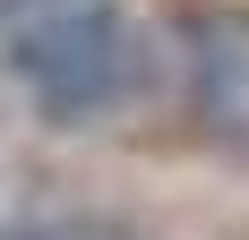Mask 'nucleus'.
Instances as JSON below:
<instances>
[{"label":"nucleus","instance_id":"obj_1","mask_svg":"<svg viewBox=\"0 0 249 240\" xmlns=\"http://www.w3.org/2000/svg\"><path fill=\"white\" fill-rule=\"evenodd\" d=\"M9 77L26 86V103L52 129H86V120L121 112L146 77V34L129 26V9L112 0H52L35 17L9 26Z\"/></svg>","mask_w":249,"mask_h":240},{"label":"nucleus","instance_id":"obj_2","mask_svg":"<svg viewBox=\"0 0 249 240\" xmlns=\"http://www.w3.org/2000/svg\"><path fill=\"white\" fill-rule=\"evenodd\" d=\"M180 43H189V112L206 146L249 163V9H198Z\"/></svg>","mask_w":249,"mask_h":240},{"label":"nucleus","instance_id":"obj_3","mask_svg":"<svg viewBox=\"0 0 249 240\" xmlns=\"http://www.w3.org/2000/svg\"><path fill=\"white\" fill-rule=\"evenodd\" d=\"M0 240H129V223L69 206V215H9V223H0Z\"/></svg>","mask_w":249,"mask_h":240}]
</instances>
